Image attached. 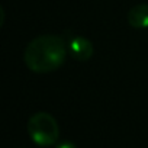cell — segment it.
Instances as JSON below:
<instances>
[{"label":"cell","mask_w":148,"mask_h":148,"mask_svg":"<svg viewBox=\"0 0 148 148\" xmlns=\"http://www.w3.org/2000/svg\"><path fill=\"white\" fill-rule=\"evenodd\" d=\"M67 54L68 47L62 36L39 35L26 45L23 61L31 71L45 74L58 70L65 62Z\"/></svg>","instance_id":"6da1fadb"},{"label":"cell","mask_w":148,"mask_h":148,"mask_svg":"<svg viewBox=\"0 0 148 148\" xmlns=\"http://www.w3.org/2000/svg\"><path fill=\"white\" fill-rule=\"evenodd\" d=\"M28 134L38 147H52L58 142L60 126L48 112H36L28 121Z\"/></svg>","instance_id":"7a4b0ae2"},{"label":"cell","mask_w":148,"mask_h":148,"mask_svg":"<svg viewBox=\"0 0 148 148\" xmlns=\"http://www.w3.org/2000/svg\"><path fill=\"white\" fill-rule=\"evenodd\" d=\"M67 47L70 55L77 61H89L95 52L93 44L84 36H73L67 42Z\"/></svg>","instance_id":"3957f363"},{"label":"cell","mask_w":148,"mask_h":148,"mask_svg":"<svg viewBox=\"0 0 148 148\" xmlns=\"http://www.w3.org/2000/svg\"><path fill=\"white\" fill-rule=\"evenodd\" d=\"M128 23L135 29H147L148 28V5H136L128 12Z\"/></svg>","instance_id":"277c9868"},{"label":"cell","mask_w":148,"mask_h":148,"mask_svg":"<svg viewBox=\"0 0 148 148\" xmlns=\"http://www.w3.org/2000/svg\"><path fill=\"white\" fill-rule=\"evenodd\" d=\"M54 148H77V145L73 141H60L54 145Z\"/></svg>","instance_id":"5b68a950"}]
</instances>
